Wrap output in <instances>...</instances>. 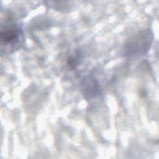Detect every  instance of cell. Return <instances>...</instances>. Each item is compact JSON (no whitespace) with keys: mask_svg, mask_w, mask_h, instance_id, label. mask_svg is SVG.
Wrapping results in <instances>:
<instances>
[{"mask_svg":"<svg viewBox=\"0 0 159 159\" xmlns=\"http://www.w3.org/2000/svg\"><path fill=\"white\" fill-rule=\"evenodd\" d=\"M1 48L10 52L17 49L22 43L23 32L20 26L14 22H7L2 25L1 29Z\"/></svg>","mask_w":159,"mask_h":159,"instance_id":"1","label":"cell"},{"mask_svg":"<svg viewBox=\"0 0 159 159\" xmlns=\"http://www.w3.org/2000/svg\"><path fill=\"white\" fill-rule=\"evenodd\" d=\"M153 42V34L147 29L135 35L126 43L125 50L127 55L139 56L146 53Z\"/></svg>","mask_w":159,"mask_h":159,"instance_id":"2","label":"cell"},{"mask_svg":"<svg viewBox=\"0 0 159 159\" xmlns=\"http://www.w3.org/2000/svg\"><path fill=\"white\" fill-rule=\"evenodd\" d=\"M81 86L83 94L87 99L88 98L89 99L94 97L100 93L101 89L99 84L94 78H85L81 83Z\"/></svg>","mask_w":159,"mask_h":159,"instance_id":"3","label":"cell"}]
</instances>
